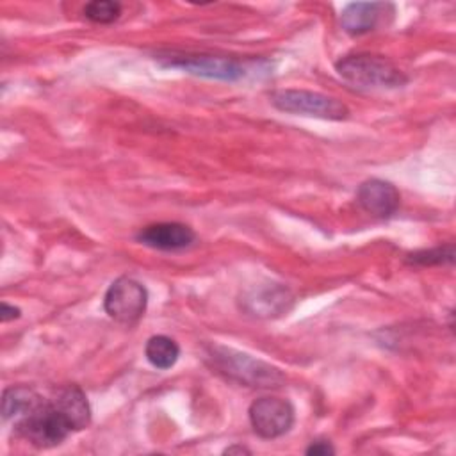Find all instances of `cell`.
Returning <instances> with one entry per match:
<instances>
[{
    "instance_id": "6da1fadb",
    "label": "cell",
    "mask_w": 456,
    "mask_h": 456,
    "mask_svg": "<svg viewBox=\"0 0 456 456\" xmlns=\"http://www.w3.org/2000/svg\"><path fill=\"white\" fill-rule=\"evenodd\" d=\"M207 354L212 362V367L217 369V372L224 374L226 378L240 385L269 388L278 387L283 381V374L278 367L258 358H253L251 354L240 353L237 349L214 344L208 347Z\"/></svg>"
},
{
    "instance_id": "7a4b0ae2",
    "label": "cell",
    "mask_w": 456,
    "mask_h": 456,
    "mask_svg": "<svg viewBox=\"0 0 456 456\" xmlns=\"http://www.w3.org/2000/svg\"><path fill=\"white\" fill-rule=\"evenodd\" d=\"M337 73L356 87L392 89L408 82V77L388 59L374 53H351L337 61Z\"/></svg>"
},
{
    "instance_id": "3957f363",
    "label": "cell",
    "mask_w": 456,
    "mask_h": 456,
    "mask_svg": "<svg viewBox=\"0 0 456 456\" xmlns=\"http://www.w3.org/2000/svg\"><path fill=\"white\" fill-rule=\"evenodd\" d=\"M271 103L289 114L314 116L321 119H346L349 109L337 98L306 89H280L271 94Z\"/></svg>"
},
{
    "instance_id": "277c9868",
    "label": "cell",
    "mask_w": 456,
    "mask_h": 456,
    "mask_svg": "<svg viewBox=\"0 0 456 456\" xmlns=\"http://www.w3.org/2000/svg\"><path fill=\"white\" fill-rule=\"evenodd\" d=\"M14 429L39 449L55 447L73 433L68 420L55 410L50 399H45L27 419L18 422Z\"/></svg>"
},
{
    "instance_id": "5b68a950",
    "label": "cell",
    "mask_w": 456,
    "mask_h": 456,
    "mask_svg": "<svg viewBox=\"0 0 456 456\" xmlns=\"http://www.w3.org/2000/svg\"><path fill=\"white\" fill-rule=\"evenodd\" d=\"M148 305V290L146 287L128 276H121L114 280L105 296H103V308L110 319L119 324L132 326L139 322L144 315Z\"/></svg>"
},
{
    "instance_id": "8992f818",
    "label": "cell",
    "mask_w": 456,
    "mask_h": 456,
    "mask_svg": "<svg viewBox=\"0 0 456 456\" xmlns=\"http://www.w3.org/2000/svg\"><path fill=\"white\" fill-rule=\"evenodd\" d=\"M249 424L260 438H278L290 431L294 424V406L289 399L265 395L249 404Z\"/></svg>"
},
{
    "instance_id": "52a82bcc",
    "label": "cell",
    "mask_w": 456,
    "mask_h": 456,
    "mask_svg": "<svg viewBox=\"0 0 456 456\" xmlns=\"http://www.w3.org/2000/svg\"><path fill=\"white\" fill-rule=\"evenodd\" d=\"M159 61L167 68H178L182 71L216 78V80H240L248 75L246 66L240 61L230 57H217V55H169L159 57Z\"/></svg>"
},
{
    "instance_id": "ba28073f",
    "label": "cell",
    "mask_w": 456,
    "mask_h": 456,
    "mask_svg": "<svg viewBox=\"0 0 456 456\" xmlns=\"http://www.w3.org/2000/svg\"><path fill=\"white\" fill-rule=\"evenodd\" d=\"M356 201L367 214L387 219L399 208L401 194L394 183L381 178H369L358 185Z\"/></svg>"
},
{
    "instance_id": "9c48e42d",
    "label": "cell",
    "mask_w": 456,
    "mask_h": 456,
    "mask_svg": "<svg viewBox=\"0 0 456 456\" xmlns=\"http://www.w3.org/2000/svg\"><path fill=\"white\" fill-rule=\"evenodd\" d=\"M292 294L287 287L278 283H265L255 287L242 296V308L256 317H276L292 306Z\"/></svg>"
},
{
    "instance_id": "30bf717a",
    "label": "cell",
    "mask_w": 456,
    "mask_h": 456,
    "mask_svg": "<svg viewBox=\"0 0 456 456\" xmlns=\"http://www.w3.org/2000/svg\"><path fill=\"white\" fill-rule=\"evenodd\" d=\"M394 14V5L385 2H351L340 12V27L351 36H362L374 30L385 18Z\"/></svg>"
},
{
    "instance_id": "8fae6325",
    "label": "cell",
    "mask_w": 456,
    "mask_h": 456,
    "mask_svg": "<svg viewBox=\"0 0 456 456\" xmlns=\"http://www.w3.org/2000/svg\"><path fill=\"white\" fill-rule=\"evenodd\" d=\"M135 239L153 249L175 251L191 246L196 239V233L183 223H155L139 230Z\"/></svg>"
},
{
    "instance_id": "7c38bea8",
    "label": "cell",
    "mask_w": 456,
    "mask_h": 456,
    "mask_svg": "<svg viewBox=\"0 0 456 456\" xmlns=\"http://www.w3.org/2000/svg\"><path fill=\"white\" fill-rule=\"evenodd\" d=\"M50 403L68 420L73 431L86 429L91 424V406L84 390L77 385H62L53 390Z\"/></svg>"
},
{
    "instance_id": "4fadbf2b",
    "label": "cell",
    "mask_w": 456,
    "mask_h": 456,
    "mask_svg": "<svg viewBox=\"0 0 456 456\" xmlns=\"http://www.w3.org/2000/svg\"><path fill=\"white\" fill-rule=\"evenodd\" d=\"M43 401L45 399L30 387H9L2 394V415L5 420H12L16 426L27 419Z\"/></svg>"
},
{
    "instance_id": "5bb4252c",
    "label": "cell",
    "mask_w": 456,
    "mask_h": 456,
    "mask_svg": "<svg viewBox=\"0 0 456 456\" xmlns=\"http://www.w3.org/2000/svg\"><path fill=\"white\" fill-rule=\"evenodd\" d=\"M144 354H146V360L155 369L166 370L176 363V360L180 356V347L167 335H153L148 338V342L144 346Z\"/></svg>"
},
{
    "instance_id": "9a60e30c",
    "label": "cell",
    "mask_w": 456,
    "mask_h": 456,
    "mask_svg": "<svg viewBox=\"0 0 456 456\" xmlns=\"http://www.w3.org/2000/svg\"><path fill=\"white\" fill-rule=\"evenodd\" d=\"M454 260V246H436L431 249H420L408 255V262L415 265H440V264H452Z\"/></svg>"
},
{
    "instance_id": "2e32d148",
    "label": "cell",
    "mask_w": 456,
    "mask_h": 456,
    "mask_svg": "<svg viewBox=\"0 0 456 456\" xmlns=\"http://www.w3.org/2000/svg\"><path fill=\"white\" fill-rule=\"evenodd\" d=\"M121 14V4L112 0H94L86 4L84 16L94 23H112Z\"/></svg>"
},
{
    "instance_id": "e0dca14e",
    "label": "cell",
    "mask_w": 456,
    "mask_h": 456,
    "mask_svg": "<svg viewBox=\"0 0 456 456\" xmlns=\"http://www.w3.org/2000/svg\"><path fill=\"white\" fill-rule=\"evenodd\" d=\"M305 452L310 456H330L335 454V449L328 440H315L306 447Z\"/></svg>"
},
{
    "instance_id": "ac0fdd59",
    "label": "cell",
    "mask_w": 456,
    "mask_h": 456,
    "mask_svg": "<svg viewBox=\"0 0 456 456\" xmlns=\"http://www.w3.org/2000/svg\"><path fill=\"white\" fill-rule=\"evenodd\" d=\"M20 315H21V310H20L18 306L9 305V303H5V301L0 305V321H2V322L14 321V319H18Z\"/></svg>"
},
{
    "instance_id": "d6986e66",
    "label": "cell",
    "mask_w": 456,
    "mask_h": 456,
    "mask_svg": "<svg viewBox=\"0 0 456 456\" xmlns=\"http://www.w3.org/2000/svg\"><path fill=\"white\" fill-rule=\"evenodd\" d=\"M223 452L224 454H251V451L248 447H244V445H230Z\"/></svg>"
}]
</instances>
